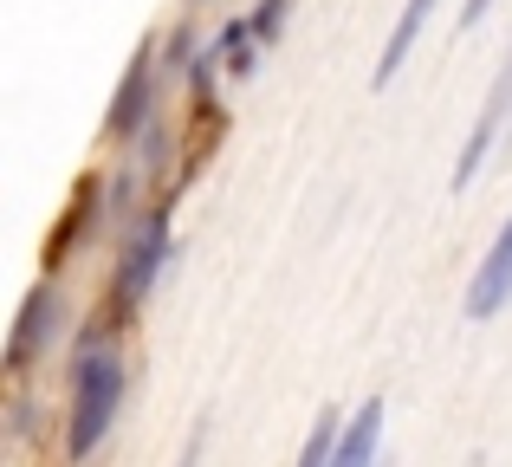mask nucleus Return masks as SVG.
<instances>
[{"instance_id": "nucleus-8", "label": "nucleus", "mask_w": 512, "mask_h": 467, "mask_svg": "<svg viewBox=\"0 0 512 467\" xmlns=\"http://www.w3.org/2000/svg\"><path fill=\"white\" fill-rule=\"evenodd\" d=\"M376 442H383V403H363L350 416L344 442H338V461L331 467H376Z\"/></svg>"}, {"instance_id": "nucleus-7", "label": "nucleus", "mask_w": 512, "mask_h": 467, "mask_svg": "<svg viewBox=\"0 0 512 467\" xmlns=\"http://www.w3.org/2000/svg\"><path fill=\"white\" fill-rule=\"evenodd\" d=\"M428 13H435V0H402V13H396V33H389V46H383V65H376V85H389V78L409 65V52H415V33L428 26Z\"/></svg>"}, {"instance_id": "nucleus-12", "label": "nucleus", "mask_w": 512, "mask_h": 467, "mask_svg": "<svg viewBox=\"0 0 512 467\" xmlns=\"http://www.w3.org/2000/svg\"><path fill=\"white\" fill-rule=\"evenodd\" d=\"M195 461H201V429H195V435L182 442V461H175V467H195Z\"/></svg>"}, {"instance_id": "nucleus-9", "label": "nucleus", "mask_w": 512, "mask_h": 467, "mask_svg": "<svg viewBox=\"0 0 512 467\" xmlns=\"http://www.w3.org/2000/svg\"><path fill=\"white\" fill-rule=\"evenodd\" d=\"M338 442H344V422L338 416H318V429H312V442H305L299 467H331V461H338Z\"/></svg>"}, {"instance_id": "nucleus-6", "label": "nucleus", "mask_w": 512, "mask_h": 467, "mask_svg": "<svg viewBox=\"0 0 512 467\" xmlns=\"http://www.w3.org/2000/svg\"><path fill=\"white\" fill-rule=\"evenodd\" d=\"M150 72H156V46H137L124 85H117V104H111V137H137V124L150 117Z\"/></svg>"}, {"instance_id": "nucleus-3", "label": "nucleus", "mask_w": 512, "mask_h": 467, "mask_svg": "<svg viewBox=\"0 0 512 467\" xmlns=\"http://www.w3.org/2000/svg\"><path fill=\"white\" fill-rule=\"evenodd\" d=\"M163 247H169V215L156 208V215L137 228V240L124 247V266H117V318H130V312L143 305V292L156 286V266H163Z\"/></svg>"}, {"instance_id": "nucleus-5", "label": "nucleus", "mask_w": 512, "mask_h": 467, "mask_svg": "<svg viewBox=\"0 0 512 467\" xmlns=\"http://www.w3.org/2000/svg\"><path fill=\"white\" fill-rule=\"evenodd\" d=\"M52 331H59V292L33 286V299H26V312H20V331H13V344H7V370L33 364V357L52 344Z\"/></svg>"}, {"instance_id": "nucleus-11", "label": "nucleus", "mask_w": 512, "mask_h": 467, "mask_svg": "<svg viewBox=\"0 0 512 467\" xmlns=\"http://www.w3.org/2000/svg\"><path fill=\"white\" fill-rule=\"evenodd\" d=\"M487 7H493V0H461V33H467V26H480V20H487Z\"/></svg>"}, {"instance_id": "nucleus-4", "label": "nucleus", "mask_w": 512, "mask_h": 467, "mask_svg": "<svg viewBox=\"0 0 512 467\" xmlns=\"http://www.w3.org/2000/svg\"><path fill=\"white\" fill-rule=\"evenodd\" d=\"M506 299H512V221L500 228V240L487 247V260L474 273V286H467V318H493Z\"/></svg>"}, {"instance_id": "nucleus-10", "label": "nucleus", "mask_w": 512, "mask_h": 467, "mask_svg": "<svg viewBox=\"0 0 512 467\" xmlns=\"http://www.w3.org/2000/svg\"><path fill=\"white\" fill-rule=\"evenodd\" d=\"M214 52H227V65H234V72H253V20H234Z\"/></svg>"}, {"instance_id": "nucleus-1", "label": "nucleus", "mask_w": 512, "mask_h": 467, "mask_svg": "<svg viewBox=\"0 0 512 467\" xmlns=\"http://www.w3.org/2000/svg\"><path fill=\"white\" fill-rule=\"evenodd\" d=\"M117 409H124V364H117V351L104 344V351H78L72 364V422H65V455L85 461L98 455V442L111 435Z\"/></svg>"}, {"instance_id": "nucleus-2", "label": "nucleus", "mask_w": 512, "mask_h": 467, "mask_svg": "<svg viewBox=\"0 0 512 467\" xmlns=\"http://www.w3.org/2000/svg\"><path fill=\"white\" fill-rule=\"evenodd\" d=\"M500 143H512V59L500 65V78H493V91H487V104H480V124H474V137L461 143V163H454V189H467V182L480 176V163H487Z\"/></svg>"}]
</instances>
